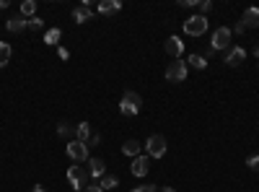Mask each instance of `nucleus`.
I'll return each mask as SVG.
<instances>
[{
	"instance_id": "f257e3e1",
	"label": "nucleus",
	"mask_w": 259,
	"mask_h": 192,
	"mask_svg": "<svg viewBox=\"0 0 259 192\" xmlns=\"http://www.w3.org/2000/svg\"><path fill=\"white\" fill-rule=\"evenodd\" d=\"M68 182H70V187L75 189V192H83L85 187L91 184V177H89V169L85 166H68Z\"/></svg>"
},
{
	"instance_id": "f03ea898",
	"label": "nucleus",
	"mask_w": 259,
	"mask_h": 192,
	"mask_svg": "<svg viewBox=\"0 0 259 192\" xmlns=\"http://www.w3.org/2000/svg\"><path fill=\"white\" fill-rule=\"evenodd\" d=\"M140 106H143V99L138 91H124L122 94V101H119V112L124 117H135L140 112Z\"/></svg>"
},
{
	"instance_id": "7ed1b4c3",
	"label": "nucleus",
	"mask_w": 259,
	"mask_h": 192,
	"mask_svg": "<svg viewBox=\"0 0 259 192\" xmlns=\"http://www.w3.org/2000/svg\"><path fill=\"white\" fill-rule=\"evenodd\" d=\"M231 42H233V31L228 26H218L212 31V39H210V47L218 52V50H228L231 47Z\"/></svg>"
},
{
	"instance_id": "20e7f679",
	"label": "nucleus",
	"mask_w": 259,
	"mask_h": 192,
	"mask_svg": "<svg viewBox=\"0 0 259 192\" xmlns=\"http://www.w3.org/2000/svg\"><path fill=\"white\" fill-rule=\"evenodd\" d=\"M143 148H145V156H150V159H163V156H166V138H163V135H150Z\"/></svg>"
},
{
	"instance_id": "39448f33",
	"label": "nucleus",
	"mask_w": 259,
	"mask_h": 192,
	"mask_svg": "<svg viewBox=\"0 0 259 192\" xmlns=\"http://www.w3.org/2000/svg\"><path fill=\"white\" fill-rule=\"evenodd\" d=\"M189 73V65H187V60H171L168 62V68H166V81L171 83H182Z\"/></svg>"
},
{
	"instance_id": "423d86ee",
	"label": "nucleus",
	"mask_w": 259,
	"mask_h": 192,
	"mask_svg": "<svg viewBox=\"0 0 259 192\" xmlns=\"http://www.w3.org/2000/svg\"><path fill=\"white\" fill-rule=\"evenodd\" d=\"M207 31V16H189L187 21H184V34H189V36H202Z\"/></svg>"
},
{
	"instance_id": "0eeeda50",
	"label": "nucleus",
	"mask_w": 259,
	"mask_h": 192,
	"mask_svg": "<svg viewBox=\"0 0 259 192\" xmlns=\"http://www.w3.org/2000/svg\"><path fill=\"white\" fill-rule=\"evenodd\" d=\"M65 151H68V159H73L75 164L89 161V145L80 143V140H68V145H65Z\"/></svg>"
},
{
	"instance_id": "6e6552de",
	"label": "nucleus",
	"mask_w": 259,
	"mask_h": 192,
	"mask_svg": "<svg viewBox=\"0 0 259 192\" xmlns=\"http://www.w3.org/2000/svg\"><path fill=\"white\" fill-rule=\"evenodd\" d=\"M244 60H246V50L244 47H228L226 55H223V62H226V65H231V68H239Z\"/></svg>"
},
{
	"instance_id": "1a4fd4ad",
	"label": "nucleus",
	"mask_w": 259,
	"mask_h": 192,
	"mask_svg": "<svg viewBox=\"0 0 259 192\" xmlns=\"http://www.w3.org/2000/svg\"><path fill=\"white\" fill-rule=\"evenodd\" d=\"M163 50L174 57V60H182V52H184V42L179 39V36H168L166 39V45H163Z\"/></svg>"
},
{
	"instance_id": "9d476101",
	"label": "nucleus",
	"mask_w": 259,
	"mask_h": 192,
	"mask_svg": "<svg viewBox=\"0 0 259 192\" xmlns=\"http://www.w3.org/2000/svg\"><path fill=\"white\" fill-rule=\"evenodd\" d=\"M6 29L11 31V34H18V31H24V29H29V18H24V16H11L8 21H6Z\"/></svg>"
},
{
	"instance_id": "9b49d317",
	"label": "nucleus",
	"mask_w": 259,
	"mask_h": 192,
	"mask_svg": "<svg viewBox=\"0 0 259 192\" xmlns=\"http://www.w3.org/2000/svg\"><path fill=\"white\" fill-rule=\"evenodd\" d=\"M135 177H145L148 172H150V156H135V161H133V169H130Z\"/></svg>"
},
{
	"instance_id": "f8f14e48",
	"label": "nucleus",
	"mask_w": 259,
	"mask_h": 192,
	"mask_svg": "<svg viewBox=\"0 0 259 192\" xmlns=\"http://www.w3.org/2000/svg\"><path fill=\"white\" fill-rule=\"evenodd\" d=\"M241 24H244V29H256L259 26V8H246L241 16Z\"/></svg>"
},
{
	"instance_id": "ddd939ff",
	"label": "nucleus",
	"mask_w": 259,
	"mask_h": 192,
	"mask_svg": "<svg viewBox=\"0 0 259 192\" xmlns=\"http://www.w3.org/2000/svg\"><path fill=\"white\" fill-rule=\"evenodd\" d=\"M85 169H89V177H104L106 174V164L101 161V159H89V166H85Z\"/></svg>"
},
{
	"instance_id": "4468645a",
	"label": "nucleus",
	"mask_w": 259,
	"mask_h": 192,
	"mask_svg": "<svg viewBox=\"0 0 259 192\" xmlns=\"http://www.w3.org/2000/svg\"><path fill=\"white\" fill-rule=\"evenodd\" d=\"M91 125L89 122H78L75 125V140H80V143H85V145H89V140H91Z\"/></svg>"
},
{
	"instance_id": "2eb2a0df",
	"label": "nucleus",
	"mask_w": 259,
	"mask_h": 192,
	"mask_svg": "<svg viewBox=\"0 0 259 192\" xmlns=\"http://www.w3.org/2000/svg\"><path fill=\"white\" fill-rule=\"evenodd\" d=\"M119 8H122L119 0H101V3H99V13H101V16H112V13H117Z\"/></svg>"
},
{
	"instance_id": "dca6fc26",
	"label": "nucleus",
	"mask_w": 259,
	"mask_h": 192,
	"mask_svg": "<svg viewBox=\"0 0 259 192\" xmlns=\"http://www.w3.org/2000/svg\"><path fill=\"white\" fill-rule=\"evenodd\" d=\"M91 8L89 6H78V8H73V21L75 24H85V21H91Z\"/></svg>"
},
{
	"instance_id": "f3484780",
	"label": "nucleus",
	"mask_w": 259,
	"mask_h": 192,
	"mask_svg": "<svg viewBox=\"0 0 259 192\" xmlns=\"http://www.w3.org/2000/svg\"><path fill=\"white\" fill-rule=\"evenodd\" d=\"M140 148H143V145H140L138 140H127V143L122 145V153H124V156H133V159H135V156H140Z\"/></svg>"
},
{
	"instance_id": "a211bd4d",
	"label": "nucleus",
	"mask_w": 259,
	"mask_h": 192,
	"mask_svg": "<svg viewBox=\"0 0 259 192\" xmlns=\"http://www.w3.org/2000/svg\"><path fill=\"white\" fill-rule=\"evenodd\" d=\"M119 184V177H114V174H104L101 179H99V187L106 192V189H114Z\"/></svg>"
},
{
	"instance_id": "6ab92c4d",
	"label": "nucleus",
	"mask_w": 259,
	"mask_h": 192,
	"mask_svg": "<svg viewBox=\"0 0 259 192\" xmlns=\"http://www.w3.org/2000/svg\"><path fill=\"white\" fill-rule=\"evenodd\" d=\"M187 65H192L194 70H205L207 68V60H205V55H189Z\"/></svg>"
},
{
	"instance_id": "aec40b11",
	"label": "nucleus",
	"mask_w": 259,
	"mask_h": 192,
	"mask_svg": "<svg viewBox=\"0 0 259 192\" xmlns=\"http://www.w3.org/2000/svg\"><path fill=\"white\" fill-rule=\"evenodd\" d=\"M11 62V45L8 42H0V68H6Z\"/></svg>"
},
{
	"instance_id": "412c9836",
	"label": "nucleus",
	"mask_w": 259,
	"mask_h": 192,
	"mask_svg": "<svg viewBox=\"0 0 259 192\" xmlns=\"http://www.w3.org/2000/svg\"><path fill=\"white\" fill-rule=\"evenodd\" d=\"M34 13H36V3H34V0H24V3H21V16H24V18H34Z\"/></svg>"
},
{
	"instance_id": "4be33fe9",
	"label": "nucleus",
	"mask_w": 259,
	"mask_h": 192,
	"mask_svg": "<svg viewBox=\"0 0 259 192\" xmlns=\"http://www.w3.org/2000/svg\"><path fill=\"white\" fill-rule=\"evenodd\" d=\"M73 133H75V125H70V122H60L57 125V135L60 138H70Z\"/></svg>"
},
{
	"instance_id": "5701e85b",
	"label": "nucleus",
	"mask_w": 259,
	"mask_h": 192,
	"mask_svg": "<svg viewBox=\"0 0 259 192\" xmlns=\"http://www.w3.org/2000/svg\"><path fill=\"white\" fill-rule=\"evenodd\" d=\"M60 36H62L60 29H47V31H45V42H47V45H57Z\"/></svg>"
},
{
	"instance_id": "b1692460",
	"label": "nucleus",
	"mask_w": 259,
	"mask_h": 192,
	"mask_svg": "<svg viewBox=\"0 0 259 192\" xmlns=\"http://www.w3.org/2000/svg\"><path fill=\"white\" fill-rule=\"evenodd\" d=\"M29 29H31V31H41V29H45V21H41L39 16L29 18Z\"/></svg>"
},
{
	"instance_id": "393cba45",
	"label": "nucleus",
	"mask_w": 259,
	"mask_h": 192,
	"mask_svg": "<svg viewBox=\"0 0 259 192\" xmlns=\"http://www.w3.org/2000/svg\"><path fill=\"white\" fill-rule=\"evenodd\" d=\"M246 166L254 169V172H259V153H256V156H249V159H246Z\"/></svg>"
},
{
	"instance_id": "a878e982",
	"label": "nucleus",
	"mask_w": 259,
	"mask_h": 192,
	"mask_svg": "<svg viewBox=\"0 0 259 192\" xmlns=\"http://www.w3.org/2000/svg\"><path fill=\"white\" fill-rule=\"evenodd\" d=\"M133 192H158V187H156V184H140V187H135Z\"/></svg>"
},
{
	"instance_id": "bb28decb",
	"label": "nucleus",
	"mask_w": 259,
	"mask_h": 192,
	"mask_svg": "<svg viewBox=\"0 0 259 192\" xmlns=\"http://www.w3.org/2000/svg\"><path fill=\"white\" fill-rule=\"evenodd\" d=\"M200 11H202V16H205L207 11H212V3H210V0H202V3H200Z\"/></svg>"
},
{
	"instance_id": "cd10ccee",
	"label": "nucleus",
	"mask_w": 259,
	"mask_h": 192,
	"mask_svg": "<svg viewBox=\"0 0 259 192\" xmlns=\"http://www.w3.org/2000/svg\"><path fill=\"white\" fill-rule=\"evenodd\" d=\"M179 6H184V8H194V6H200V0H182Z\"/></svg>"
},
{
	"instance_id": "c85d7f7f",
	"label": "nucleus",
	"mask_w": 259,
	"mask_h": 192,
	"mask_svg": "<svg viewBox=\"0 0 259 192\" xmlns=\"http://www.w3.org/2000/svg\"><path fill=\"white\" fill-rule=\"evenodd\" d=\"M83 192H104V189H101V187H99V184H89V187H85V189H83Z\"/></svg>"
},
{
	"instance_id": "c756f323",
	"label": "nucleus",
	"mask_w": 259,
	"mask_h": 192,
	"mask_svg": "<svg viewBox=\"0 0 259 192\" xmlns=\"http://www.w3.org/2000/svg\"><path fill=\"white\" fill-rule=\"evenodd\" d=\"M244 31H246L244 24H236V26H233V34H244Z\"/></svg>"
},
{
	"instance_id": "7c9ffc66",
	"label": "nucleus",
	"mask_w": 259,
	"mask_h": 192,
	"mask_svg": "<svg viewBox=\"0 0 259 192\" xmlns=\"http://www.w3.org/2000/svg\"><path fill=\"white\" fill-rule=\"evenodd\" d=\"M57 55H60L62 60H68V57H70V52H68V50H65V47H60V52H57Z\"/></svg>"
},
{
	"instance_id": "2f4dec72",
	"label": "nucleus",
	"mask_w": 259,
	"mask_h": 192,
	"mask_svg": "<svg viewBox=\"0 0 259 192\" xmlns=\"http://www.w3.org/2000/svg\"><path fill=\"white\" fill-rule=\"evenodd\" d=\"M99 143H101V138H99V135H91V145H99ZM91 145H89V148H91Z\"/></svg>"
},
{
	"instance_id": "473e14b6",
	"label": "nucleus",
	"mask_w": 259,
	"mask_h": 192,
	"mask_svg": "<svg viewBox=\"0 0 259 192\" xmlns=\"http://www.w3.org/2000/svg\"><path fill=\"white\" fill-rule=\"evenodd\" d=\"M31 192H47V189L41 187V184H34V189H31Z\"/></svg>"
},
{
	"instance_id": "72a5a7b5",
	"label": "nucleus",
	"mask_w": 259,
	"mask_h": 192,
	"mask_svg": "<svg viewBox=\"0 0 259 192\" xmlns=\"http://www.w3.org/2000/svg\"><path fill=\"white\" fill-rule=\"evenodd\" d=\"M161 192H177V189H174V187H163Z\"/></svg>"
},
{
	"instance_id": "f704fd0d",
	"label": "nucleus",
	"mask_w": 259,
	"mask_h": 192,
	"mask_svg": "<svg viewBox=\"0 0 259 192\" xmlns=\"http://www.w3.org/2000/svg\"><path fill=\"white\" fill-rule=\"evenodd\" d=\"M0 8H8V0H0Z\"/></svg>"
},
{
	"instance_id": "c9c22d12",
	"label": "nucleus",
	"mask_w": 259,
	"mask_h": 192,
	"mask_svg": "<svg viewBox=\"0 0 259 192\" xmlns=\"http://www.w3.org/2000/svg\"><path fill=\"white\" fill-rule=\"evenodd\" d=\"M254 57H259V45H256V47H254Z\"/></svg>"
}]
</instances>
